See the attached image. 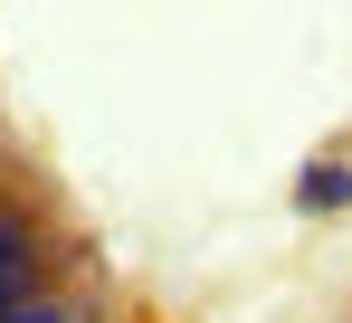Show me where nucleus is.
<instances>
[{
    "label": "nucleus",
    "instance_id": "nucleus-1",
    "mask_svg": "<svg viewBox=\"0 0 352 323\" xmlns=\"http://www.w3.org/2000/svg\"><path fill=\"white\" fill-rule=\"evenodd\" d=\"M295 210H305V219L352 210V162H305V171H295Z\"/></svg>",
    "mask_w": 352,
    "mask_h": 323
},
{
    "label": "nucleus",
    "instance_id": "nucleus-2",
    "mask_svg": "<svg viewBox=\"0 0 352 323\" xmlns=\"http://www.w3.org/2000/svg\"><path fill=\"white\" fill-rule=\"evenodd\" d=\"M29 295H48V247L0 257V314H10V304H29Z\"/></svg>",
    "mask_w": 352,
    "mask_h": 323
},
{
    "label": "nucleus",
    "instance_id": "nucleus-3",
    "mask_svg": "<svg viewBox=\"0 0 352 323\" xmlns=\"http://www.w3.org/2000/svg\"><path fill=\"white\" fill-rule=\"evenodd\" d=\"M0 323H96V304H86V295H58V285H48V295H29V304H10Z\"/></svg>",
    "mask_w": 352,
    "mask_h": 323
}]
</instances>
